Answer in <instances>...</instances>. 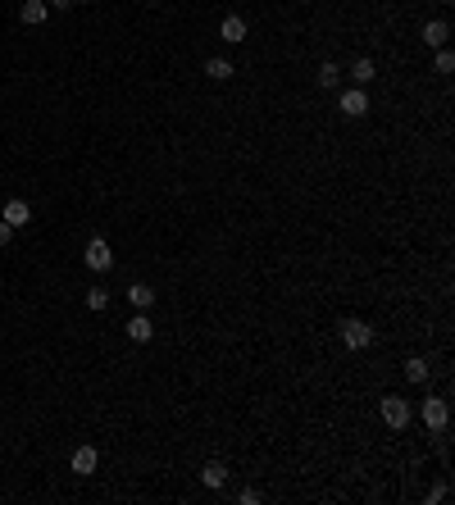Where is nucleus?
<instances>
[{
    "instance_id": "obj_6",
    "label": "nucleus",
    "mask_w": 455,
    "mask_h": 505,
    "mask_svg": "<svg viewBox=\"0 0 455 505\" xmlns=\"http://www.w3.org/2000/svg\"><path fill=\"white\" fill-rule=\"evenodd\" d=\"M96 464H101V455H96V446H77V451H73V473H77V478H86V473H96Z\"/></svg>"
},
{
    "instance_id": "obj_13",
    "label": "nucleus",
    "mask_w": 455,
    "mask_h": 505,
    "mask_svg": "<svg viewBox=\"0 0 455 505\" xmlns=\"http://www.w3.org/2000/svg\"><path fill=\"white\" fill-rule=\"evenodd\" d=\"M128 300H132V309H146V305H155V291L146 283H132L128 287Z\"/></svg>"
},
{
    "instance_id": "obj_9",
    "label": "nucleus",
    "mask_w": 455,
    "mask_h": 505,
    "mask_svg": "<svg viewBox=\"0 0 455 505\" xmlns=\"http://www.w3.org/2000/svg\"><path fill=\"white\" fill-rule=\"evenodd\" d=\"M9 223V228H27V219H32V210H27V200H5V215H0Z\"/></svg>"
},
{
    "instance_id": "obj_14",
    "label": "nucleus",
    "mask_w": 455,
    "mask_h": 505,
    "mask_svg": "<svg viewBox=\"0 0 455 505\" xmlns=\"http://www.w3.org/2000/svg\"><path fill=\"white\" fill-rule=\"evenodd\" d=\"M351 77H355V87H364V82H373V77H378V69H373V60H355Z\"/></svg>"
},
{
    "instance_id": "obj_4",
    "label": "nucleus",
    "mask_w": 455,
    "mask_h": 505,
    "mask_svg": "<svg viewBox=\"0 0 455 505\" xmlns=\"http://www.w3.org/2000/svg\"><path fill=\"white\" fill-rule=\"evenodd\" d=\"M337 110H342L346 119H364V114H369V96H364V87H351V91H342Z\"/></svg>"
},
{
    "instance_id": "obj_19",
    "label": "nucleus",
    "mask_w": 455,
    "mask_h": 505,
    "mask_svg": "<svg viewBox=\"0 0 455 505\" xmlns=\"http://www.w3.org/2000/svg\"><path fill=\"white\" fill-rule=\"evenodd\" d=\"M451 69H455V55L442 51V55H437V73H451Z\"/></svg>"
},
{
    "instance_id": "obj_17",
    "label": "nucleus",
    "mask_w": 455,
    "mask_h": 505,
    "mask_svg": "<svg viewBox=\"0 0 455 505\" xmlns=\"http://www.w3.org/2000/svg\"><path fill=\"white\" fill-rule=\"evenodd\" d=\"M86 309H110V291L91 287V291H86Z\"/></svg>"
},
{
    "instance_id": "obj_10",
    "label": "nucleus",
    "mask_w": 455,
    "mask_h": 505,
    "mask_svg": "<svg viewBox=\"0 0 455 505\" xmlns=\"http://www.w3.org/2000/svg\"><path fill=\"white\" fill-rule=\"evenodd\" d=\"M18 18H23L27 27L46 23V0H23V9H18Z\"/></svg>"
},
{
    "instance_id": "obj_20",
    "label": "nucleus",
    "mask_w": 455,
    "mask_h": 505,
    "mask_svg": "<svg viewBox=\"0 0 455 505\" xmlns=\"http://www.w3.org/2000/svg\"><path fill=\"white\" fill-rule=\"evenodd\" d=\"M9 241H14V228H9V223L0 219V246H9Z\"/></svg>"
},
{
    "instance_id": "obj_5",
    "label": "nucleus",
    "mask_w": 455,
    "mask_h": 505,
    "mask_svg": "<svg viewBox=\"0 0 455 505\" xmlns=\"http://www.w3.org/2000/svg\"><path fill=\"white\" fill-rule=\"evenodd\" d=\"M423 428H432V433H442V428H447V423H451V410H447V401H432V396H428V401H423Z\"/></svg>"
},
{
    "instance_id": "obj_16",
    "label": "nucleus",
    "mask_w": 455,
    "mask_h": 505,
    "mask_svg": "<svg viewBox=\"0 0 455 505\" xmlns=\"http://www.w3.org/2000/svg\"><path fill=\"white\" fill-rule=\"evenodd\" d=\"M205 73L214 77V82H224V77H232V64H228V60H219V55H214V60H205Z\"/></svg>"
},
{
    "instance_id": "obj_12",
    "label": "nucleus",
    "mask_w": 455,
    "mask_h": 505,
    "mask_svg": "<svg viewBox=\"0 0 455 505\" xmlns=\"http://www.w3.org/2000/svg\"><path fill=\"white\" fill-rule=\"evenodd\" d=\"M447 37H451V27L442 23V18H432V23H423V41H428V46H447Z\"/></svg>"
},
{
    "instance_id": "obj_11",
    "label": "nucleus",
    "mask_w": 455,
    "mask_h": 505,
    "mask_svg": "<svg viewBox=\"0 0 455 505\" xmlns=\"http://www.w3.org/2000/svg\"><path fill=\"white\" fill-rule=\"evenodd\" d=\"M200 482H205V487H224V482H228V464L210 460L205 469H200Z\"/></svg>"
},
{
    "instance_id": "obj_21",
    "label": "nucleus",
    "mask_w": 455,
    "mask_h": 505,
    "mask_svg": "<svg viewBox=\"0 0 455 505\" xmlns=\"http://www.w3.org/2000/svg\"><path fill=\"white\" fill-rule=\"evenodd\" d=\"M46 5H55V9H69V5H73V0H46Z\"/></svg>"
},
{
    "instance_id": "obj_3",
    "label": "nucleus",
    "mask_w": 455,
    "mask_h": 505,
    "mask_svg": "<svg viewBox=\"0 0 455 505\" xmlns=\"http://www.w3.org/2000/svg\"><path fill=\"white\" fill-rule=\"evenodd\" d=\"M342 342L351 346V351H364V346L373 342V328L364 324V319H346L342 324Z\"/></svg>"
},
{
    "instance_id": "obj_1",
    "label": "nucleus",
    "mask_w": 455,
    "mask_h": 505,
    "mask_svg": "<svg viewBox=\"0 0 455 505\" xmlns=\"http://www.w3.org/2000/svg\"><path fill=\"white\" fill-rule=\"evenodd\" d=\"M86 269H96V274H105V269H114V250H110V241L105 237H91L86 241Z\"/></svg>"
},
{
    "instance_id": "obj_7",
    "label": "nucleus",
    "mask_w": 455,
    "mask_h": 505,
    "mask_svg": "<svg viewBox=\"0 0 455 505\" xmlns=\"http://www.w3.org/2000/svg\"><path fill=\"white\" fill-rule=\"evenodd\" d=\"M219 37L232 41V46H241V41H246V18H241V14H228L224 23H219Z\"/></svg>"
},
{
    "instance_id": "obj_18",
    "label": "nucleus",
    "mask_w": 455,
    "mask_h": 505,
    "mask_svg": "<svg viewBox=\"0 0 455 505\" xmlns=\"http://www.w3.org/2000/svg\"><path fill=\"white\" fill-rule=\"evenodd\" d=\"M342 82V69H337V64H323V69H319V87H337Z\"/></svg>"
},
{
    "instance_id": "obj_15",
    "label": "nucleus",
    "mask_w": 455,
    "mask_h": 505,
    "mask_svg": "<svg viewBox=\"0 0 455 505\" xmlns=\"http://www.w3.org/2000/svg\"><path fill=\"white\" fill-rule=\"evenodd\" d=\"M405 378H410V383H428V360H419V355L405 360Z\"/></svg>"
},
{
    "instance_id": "obj_8",
    "label": "nucleus",
    "mask_w": 455,
    "mask_h": 505,
    "mask_svg": "<svg viewBox=\"0 0 455 505\" xmlns=\"http://www.w3.org/2000/svg\"><path fill=\"white\" fill-rule=\"evenodd\" d=\"M123 333H128V337H132V342H137V346H141V342H150V337H155V324H150V319H146V314H132V319H128V324H123Z\"/></svg>"
},
{
    "instance_id": "obj_2",
    "label": "nucleus",
    "mask_w": 455,
    "mask_h": 505,
    "mask_svg": "<svg viewBox=\"0 0 455 505\" xmlns=\"http://www.w3.org/2000/svg\"><path fill=\"white\" fill-rule=\"evenodd\" d=\"M383 423L401 433L405 423H410V401H401V396H383Z\"/></svg>"
}]
</instances>
